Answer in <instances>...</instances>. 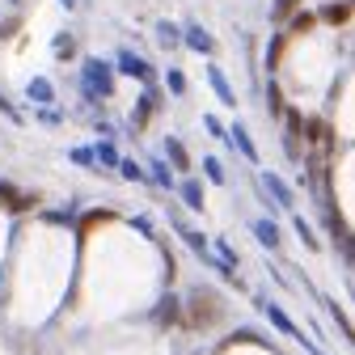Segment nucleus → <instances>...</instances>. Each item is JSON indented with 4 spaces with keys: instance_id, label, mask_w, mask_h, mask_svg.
Here are the masks:
<instances>
[{
    "instance_id": "obj_17",
    "label": "nucleus",
    "mask_w": 355,
    "mask_h": 355,
    "mask_svg": "<svg viewBox=\"0 0 355 355\" xmlns=\"http://www.w3.org/2000/svg\"><path fill=\"white\" fill-rule=\"evenodd\" d=\"M157 34H161V47H178V42H182L178 26H169V21H161V26H157Z\"/></svg>"
},
{
    "instance_id": "obj_4",
    "label": "nucleus",
    "mask_w": 355,
    "mask_h": 355,
    "mask_svg": "<svg viewBox=\"0 0 355 355\" xmlns=\"http://www.w3.org/2000/svg\"><path fill=\"white\" fill-rule=\"evenodd\" d=\"M38 203V195H17L9 182H0V207H9V211H30Z\"/></svg>"
},
{
    "instance_id": "obj_8",
    "label": "nucleus",
    "mask_w": 355,
    "mask_h": 355,
    "mask_svg": "<svg viewBox=\"0 0 355 355\" xmlns=\"http://www.w3.org/2000/svg\"><path fill=\"white\" fill-rule=\"evenodd\" d=\"M187 47H195L199 55H207V51L216 47V42H211V34H207L203 26H191V30H187Z\"/></svg>"
},
{
    "instance_id": "obj_24",
    "label": "nucleus",
    "mask_w": 355,
    "mask_h": 355,
    "mask_svg": "<svg viewBox=\"0 0 355 355\" xmlns=\"http://www.w3.org/2000/svg\"><path fill=\"white\" fill-rule=\"evenodd\" d=\"M98 161H102V165H119L123 157L114 153V144H98Z\"/></svg>"
},
{
    "instance_id": "obj_10",
    "label": "nucleus",
    "mask_w": 355,
    "mask_h": 355,
    "mask_svg": "<svg viewBox=\"0 0 355 355\" xmlns=\"http://www.w3.org/2000/svg\"><path fill=\"white\" fill-rule=\"evenodd\" d=\"M165 153H169V161H173V169H178V173H187V169H191V157H187L182 140H165Z\"/></svg>"
},
{
    "instance_id": "obj_27",
    "label": "nucleus",
    "mask_w": 355,
    "mask_h": 355,
    "mask_svg": "<svg viewBox=\"0 0 355 355\" xmlns=\"http://www.w3.org/2000/svg\"><path fill=\"white\" fill-rule=\"evenodd\" d=\"M169 89H173V94H187V76H182V72H178V68L169 72Z\"/></svg>"
},
{
    "instance_id": "obj_7",
    "label": "nucleus",
    "mask_w": 355,
    "mask_h": 355,
    "mask_svg": "<svg viewBox=\"0 0 355 355\" xmlns=\"http://www.w3.org/2000/svg\"><path fill=\"white\" fill-rule=\"evenodd\" d=\"M322 21H330V26H347V21H351V0L326 5V9H322Z\"/></svg>"
},
{
    "instance_id": "obj_6",
    "label": "nucleus",
    "mask_w": 355,
    "mask_h": 355,
    "mask_svg": "<svg viewBox=\"0 0 355 355\" xmlns=\"http://www.w3.org/2000/svg\"><path fill=\"white\" fill-rule=\"evenodd\" d=\"M157 322H161V326H178V322H182V304H178L173 296H165V300L157 304Z\"/></svg>"
},
{
    "instance_id": "obj_20",
    "label": "nucleus",
    "mask_w": 355,
    "mask_h": 355,
    "mask_svg": "<svg viewBox=\"0 0 355 355\" xmlns=\"http://www.w3.org/2000/svg\"><path fill=\"white\" fill-rule=\"evenodd\" d=\"M72 51H76V38H72V34H60V38H55V55H60V60H72Z\"/></svg>"
},
{
    "instance_id": "obj_18",
    "label": "nucleus",
    "mask_w": 355,
    "mask_h": 355,
    "mask_svg": "<svg viewBox=\"0 0 355 355\" xmlns=\"http://www.w3.org/2000/svg\"><path fill=\"white\" fill-rule=\"evenodd\" d=\"M284 114H288V136H300V131H304V114L296 106H284Z\"/></svg>"
},
{
    "instance_id": "obj_33",
    "label": "nucleus",
    "mask_w": 355,
    "mask_h": 355,
    "mask_svg": "<svg viewBox=\"0 0 355 355\" xmlns=\"http://www.w3.org/2000/svg\"><path fill=\"white\" fill-rule=\"evenodd\" d=\"M0 114H9V119H13V123H17V119H21V114H17V110H13V106H9V102H5V98H0Z\"/></svg>"
},
{
    "instance_id": "obj_35",
    "label": "nucleus",
    "mask_w": 355,
    "mask_h": 355,
    "mask_svg": "<svg viewBox=\"0 0 355 355\" xmlns=\"http://www.w3.org/2000/svg\"><path fill=\"white\" fill-rule=\"evenodd\" d=\"M13 5H21V0H13Z\"/></svg>"
},
{
    "instance_id": "obj_16",
    "label": "nucleus",
    "mask_w": 355,
    "mask_h": 355,
    "mask_svg": "<svg viewBox=\"0 0 355 355\" xmlns=\"http://www.w3.org/2000/svg\"><path fill=\"white\" fill-rule=\"evenodd\" d=\"M296 9H300V0H275L271 17H275V21H288V17H296Z\"/></svg>"
},
{
    "instance_id": "obj_26",
    "label": "nucleus",
    "mask_w": 355,
    "mask_h": 355,
    "mask_svg": "<svg viewBox=\"0 0 355 355\" xmlns=\"http://www.w3.org/2000/svg\"><path fill=\"white\" fill-rule=\"evenodd\" d=\"M313 21H318L313 13H296V17H292V30H296V34H304V30L313 26Z\"/></svg>"
},
{
    "instance_id": "obj_19",
    "label": "nucleus",
    "mask_w": 355,
    "mask_h": 355,
    "mask_svg": "<svg viewBox=\"0 0 355 355\" xmlns=\"http://www.w3.org/2000/svg\"><path fill=\"white\" fill-rule=\"evenodd\" d=\"M30 98L47 106V102H51V85H47V80H30Z\"/></svg>"
},
{
    "instance_id": "obj_2",
    "label": "nucleus",
    "mask_w": 355,
    "mask_h": 355,
    "mask_svg": "<svg viewBox=\"0 0 355 355\" xmlns=\"http://www.w3.org/2000/svg\"><path fill=\"white\" fill-rule=\"evenodd\" d=\"M85 94L94 98V102H102V98L114 94V72H110L106 60H85Z\"/></svg>"
},
{
    "instance_id": "obj_31",
    "label": "nucleus",
    "mask_w": 355,
    "mask_h": 355,
    "mask_svg": "<svg viewBox=\"0 0 355 355\" xmlns=\"http://www.w3.org/2000/svg\"><path fill=\"white\" fill-rule=\"evenodd\" d=\"M207 173H211V182H225V173H220V161H203Z\"/></svg>"
},
{
    "instance_id": "obj_23",
    "label": "nucleus",
    "mask_w": 355,
    "mask_h": 355,
    "mask_svg": "<svg viewBox=\"0 0 355 355\" xmlns=\"http://www.w3.org/2000/svg\"><path fill=\"white\" fill-rule=\"evenodd\" d=\"M106 220H114V211H94V216H89L85 225H80V233H89V229H98V225H106Z\"/></svg>"
},
{
    "instance_id": "obj_28",
    "label": "nucleus",
    "mask_w": 355,
    "mask_h": 355,
    "mask_svg": "<svg viewBox=\"0 0 355 355\" xmlns=\"http://www.w3.org/2000/svg\"><path fill=\"white\" fill-rule=\"evenodd\" d=\"M266 98H271V114H284V98H279V89H275V85L266 89Z\"/></svg>"
},
{
    "instance_id": "obj_15",
    "label": "nucleus",
    "mask_w": 355,
    "mask_h": 355,
    "mask_svg": "<svg viewBox=\"0 0 355 355\" xmlns=\"http://www.w3.org/2000/svg\"><path fill=\"white\" fill-rule=\"evenodd\" d=\"M182 199H187L195 211H203V187H199V182H182Z\"/></svg>"
},
{
    "instance_id": "obj_12",
    "label": "nucleus",
    "mask_w": 355,
    "mask_h": 355,
    "mask_svg": "<svg viewBox=\"0 0 355 355\" xmlns=\"http://www.w3.org/2000/svg\"><path fill=\"white\" fill-rule=\"evenodd\" d=\"M266 318H271V322H275V326H279L284 334H292V338H304V334H300V330H296V326L288 322V313H284V309H275V304H266Z\"/></svg>"
},
{
    "instance_id": "obj_13",
    "label": "nucleus",
    "mask_w": 355,
    "mask_h": 355,
    "mask_svg": "<svg viewBox=\"0 0 355 355\" xmlns=\"http://www.w3.org/2000/svg\"><path fill=\"white\" fill-rule=\"evenodd\" d=\"M233 144H237V148H241V157H250V161H258V148H254V144H250V131H245V127H241V123H237V127H233Z\"/></svg>"
},
{
    "instance_id": "obj_30",
    "label": "nucleus",
    "mask_w": 355,
    "mask_h": 355,
    "mask_svg": "<svg viewBox=\"0 0 355 355\" xmlns=\"http://www.w3.org/2000/svg\"><path fill=\"white\" fill-rule=\"evenodd\" d=\"M153 178H157V182H161V187H173V178H169V169H165L161 161L153 165Z\"/></svg>"
},
{
    "instance_id": "obj_22",
    "label": "nucleus",
    "mask_w": 355,
    "mask_h": 355,
    "mask_svg": "<svg viewBox=\"0 0 355 355\" xmlns=\"http://www.w3.org/2000/svg\"><path fill=\"white\" fill-rule=\"evenodd\" d=\"M178 233H182V237L191 241V250H199V254H207V241H203V237H199L195 229H187V225H178Z\"/></svg>"
},
{
    "instance_id": "obj_9",
    "label": "nucleus",
    "mask_w": 355,
    "mask_h": 355,
    "mask_svg": "<svg viewBox=\"0 0 355 355\" xmlns=\"http://www.w3.org/2000/svg\"><path fill=\"white\" fill-rule=\"evenodd\" d=\"M207 76H211V89H216V94H220V102H225V106H237V94H233V89H229L225 72H220V68H211Z\"/></svg>"
},
{
    "instance_id": "obj_34",
    "label": "nucleus",
    "mask_w": 355,
    "mask_h": 355,
    "mask_svg": "<svg viewBox=\"0 0 355 355\" xmlns=\"http://www.w3.org/2000/svg\"><path fill=\"white\" fill-rule=\"evenodd\" d=\"M64 5H68V9H72V5H76V0H64Z\"/></svg>"
},
{
    "instance_id": "obj_29",
    "label": "nucleus",
    "mask_w": 355,
    "mask_h": 355,
    "mask_svg": "<svg viewBox=\"0 0 355 355\" xmlns=\"http://www.w3.org/2000/svg\"><path fill=\"white\" fill-rule=\"evenodd\" d=\"M284 47H288V38H275V47H271V55H266V64H271V68L279 64V55H284Z\"/></svg>"
},
{
    "instance_id": "obj_25",
    "label": "nucleus",
    "mask_w": 355,
    "mask_h": 355,
    "mask_svg": "<svg viewBox=\"0 0 355 355\" xmlns=\"http://www.w3.org/2000/svg\"><path fill=\"white\" fill-rule=\"evenodd\" d=\"M296 233H300V241H304L309 250H318V237H313V229H309L304 220H296Z\"/></svg>"
},
{
    "instance_id": "obj_3",
    "label": "nucleus",
    "mask_w": 355,
    "mask_h": 355,
    "mask_svg": "<svg viewBox=\"0 0 355 355\" xmlns=\"http://www.w3.org/2000/svg\"><path fill=\"white\" fill-rule=\"evenodd\" d=\"M119 68H123L127 76H136L140 85H153V80H157V72H153V64H148V60H140L136 51H119Z\"/></svg>"
},
{
    "instance_id": "obj_21",
    "label": "nucleus",
    "mask_w": 355,
    "mask_h": 355,
    "mask_svg": "<svg viewBox=\"0 0 355 355\" xmlns=\"http://www.w3.org/2000/svg\"><path fill=\"white\" fill-rule=\"evenodd\" d=\"M119 169H123V178H127V182H144V169H140L136 161H119Z\"/></svg>"
},
{
    "instance_id": "obj_5",
    "label": "nucleus",
    "mask_w": 355,
    "mask_h": 355,
    "mask_svg": "<svg viewBox=\"0 0 355 355\" xmlns=\"http://www.w3.org/2000/svg\"><path fill=\"white\" fill-rule=\"evenodd\" d=\"M157 102H161V98L153 94V89H148V94L140 98V106H136V114H131V123H136V131H144V127H148V119L157 114Z\"/></svg>"
},
{
    "instance_id": "obj_32",
    "label": "nucleus",
    "mask_w": 355,
    "mask_h": 355,
    "mask_svg": "<svg viewBox=\"0 0 355 355\" xmlns=\"http://www.w3.org/2000/svg\"><path fill=\"white\" fill-rule=\"evenodd\" d=\"M72 161H76V165H94V153H85V148H76V153H72Z\"/></svg>"
},
{
    "instance_id": "obj_11",
    "label": "nucleus",
    "mask_w": 355,
    "mask_h": 355,
    "mask_svg": "<svg viewBox=\"0 0 355 355\" xmlns=\"http://www.w3.org/2000/svg\"><path fill=\"white\" fill-rule=\"evenodd\" d=\"M262 187H266V191H271V195H275V199H279L284 207H292V191H288V187L279 182V178H275V173H266V178H262Z\"/></svg>"
},
{
    "instance_id": "obj_1",
    "label": "nucleus",
    "mask_w": 355,
    "mask_h": 355,
    "mask_svg": "<svg viewBox=\"0 0 355 355\" xmlns=\"http://www.w3.org/2000/svg\"><path fill=\"white\" fill-rule=\"evenodd\" d=\"M220 318H225V300H220L211 288H195L191 292V300H187V326L191 330H211Z\"/></svg>"
},
{
    "instance_id": "obj_14",
    "label": "nucleus",
    "mask_w": 355,
    "mask_h": 355,
    "mask_svg": "<svg viewBox=\"0 0 355 355\" xmlns=\"http://www.w3.org/2000/svg\"><path fill=\"white\" fill-rule=\"evenodd\" d=\"M254 233H258V241H262V245H271V250L279 245V229L271 225V220H258V225H254Z\"/></svg>"
}]
</instances>
